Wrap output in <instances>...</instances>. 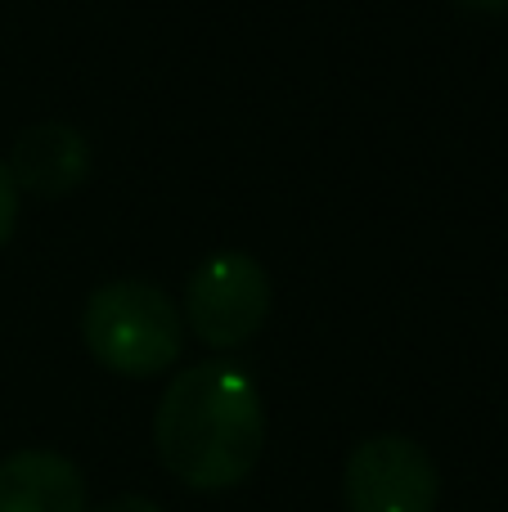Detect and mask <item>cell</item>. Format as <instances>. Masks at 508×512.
Wrapping results in <instances>:
<instances>
[{
	"label": "cell",
	"mask_w": 508,
	"mask_h": 512,
	"mask_svg": "<svg viewBox=\"0 0 508 512\" xmlns=\"http://www.w3.org/2000/svg\"><path fill=\"white\" fill-rule=\"evenodd\" d=\"M266 445V405L234 364L203 360L180 369L153 409V450L189 490L221 495L252 477Z\"/></svg>",
	"instance_id": "cell-1"
},
{
	"label": "cell",
	"mask_w": 508,
	"mask_h": 512,
	"mask_svg": "<svg viewBox=\"0 0 508 512\" xmlns=\"http://www.w3.org/2000/svg\"><path fill=\"white\" fill-rule=\"evenodd\" d=\"M81 342L117 378H158L180 360L185 319L149 279H108L81 306Z\"/></svg>",
	"instance_id": "cell-2"
},
{
	"label": "cell",
	"mask_w": 508,
	"mask_h": 512,
	"mask_svg": "<svg viewBox=\"0 0 508 512\" xmlns=\"http://www.w3.org/2000/svg\"><path fill=\"white\" fill-rule=\"evenodd\" d=\"M185 319L198 342L212 351H234L252 342L270 319V274L248 252H216L189 274Z\"/></svg>",
	"instance_id": "cell-3"
},
{
	"label": "cell",
	"mask_w": 508,
	"mask_h": 512,
	"mask_svg": "<svg viewBox=\"0 0 508 512\" xmlns=\"http://www.w3.org/2000/svg\"><path fill=\"white\" fill-rule=\"evenodd\" d=\"M347 512H437L441 472L414 436H365L342 468Z\"/></svg>",
	"instance_id": "cell-4"
},
{
	"label": "cell",
	"mask_w": 508,
	"mask_h": 512,
	"mask_svg": "<svg viewBox=\"0 0 508 512\" xmlns=\"http://www.w3.org/2000/svg\"><path fill=\"white\" fill-rule=\"evenodd\" d=\"M5 167L18 194L63 198L90 176V140L68 122H36L14 135Z\"/></svg>",
	"instance_id": "cell-5"
},
{
	"label": "cell",
	"mask_w": 508,
	"mask_h": 512,
	"mask_svg": "<svg viewBox=\"0 0 508 512\" xmlns=\"http://www.w3.org/2000/svg\"><path fill=\"white\" fill-rule=\"evenodd\" d=\"M0 512H86V477L59 450H14L0 463Z\"/></svg>",
	"instance_id": "cell-6"
},
{
	"label": "cell",
	"mask_w": 508,
	"mask_h": 512,
	"mask_svg": "<svg viewBox=\"0 0 508 512\" xmlns=\"http://www.w3.org/2000/svg\"><path fill=\"white\" fill-rule=\"evenodd\" d=\"M14 225H18V185L9 176L5 158H0V248L14 239Z\"/></svg>",
	"instance_id": "cell-7"
},
{
	"label": "cell",
	"mask_w": 508,
	"mask_h": 512,
	"mask_svg": "<svg viewBox=\"0 0 508 512\" xmlns=\"http://www.w3.org/2000/svg\"><path fill=\"white\" fill-rule=\"evenodd\" d=\"M95 512H162V508L144 495H117V499H108V504H99Z\"/></svg>",
	"instance_id": "cell-8"
}]
</instances>
